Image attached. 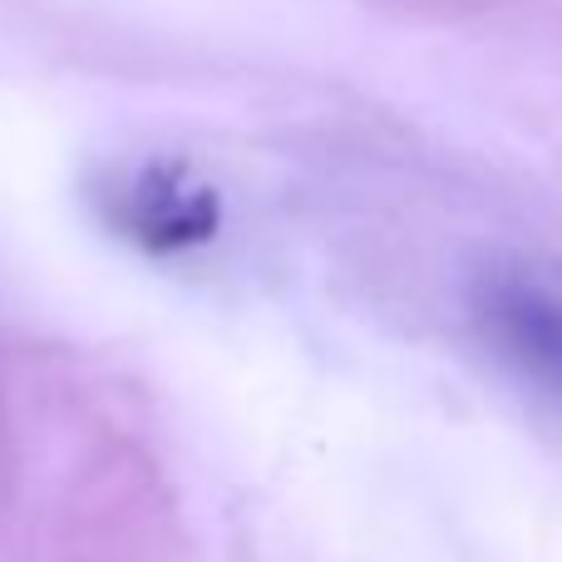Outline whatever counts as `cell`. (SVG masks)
Returning a JSON list of instances; mask_svg holds the SVG:
<instances>
[{"label":"cell","instance_id":"obj_1","mask_svg":"<svg viewBox=\"0 0 562 562\" xmlns=\"http://www.w3.org/2000/svg\"><path fill=\"white\" fill-rule=\"evenodd\" d=\"M114 223L134 247L154 257H173L213 243L223 227V203L183 164H144L119 193Z\"/></svg>","mask_w":562,"mask_h":562},{"label":"cell","instance_id":"obj_2","mask_svg":"<svg viewBox=\"0 0 562 562\" xmlns=\"http://www.w3.org/2000/svg\"><path fill=\"white\" fill-rule=\"evenodd\" d=\"M488 321H494L498 340L533 370L538 380L562 390V311L538 291L504 286L488 301Z\"/></svg>","mask_w":562,"mask_h":562}]
</instances>
